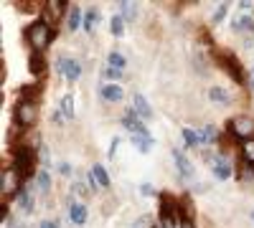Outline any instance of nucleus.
<instances>
[{
  "label": "nucleus",
  "mask_w": 254,
  "mask_h": 228,
  "mask_svg": "<svg viewBox=\"0 0 254 228\" xmlns=\"http://www.w3.org/2000/svg\"><path fill=\"white\" fill-rule=\"evenodd\" d=\"M203 142H211V139H216V130L214 127H203Z\"/></svg>",
  "instance_id": "obj_30"
},
{
  "label": "nucleus",
  "mask_w": 254,
  "mask_h": 228,
  "mask_svg": "<svg viewBox=\"0 0 254 228\" xmlns=\"http://www.w3.org/2000/svg\"><path fill=\"white\" fill-rule=\"evenodd\" d=\"M224 64H226V71L234 76L237 81L242 79V71H239V61L237 58H231V56H224Z\"/></svg>",
  "instance_id": "obj_16"
},
{
  "label": "nucleus",
  "mask_w": 254,
  "mask_h": 228,
  "mask_svg": "<svg viewBox=\"0 0 254 228\" xmlns=\"http://www.w3.org/2000/svg\"><path fill=\"white\" fill-rule=\"evenodd\" d=\"M28 41H31V46L36 53H41L46 46H49V41H51V31L46 26V20H38V23H33L28 28Z\"/></svg>",
  "instance_id": "obj_1"
},
{
  "label": "nucleus",
  "mask_w": 254,
  "mask_h": 228,
  "mask_svg": "<svg viewBox=\"0 0 254 228\" xmlns=\"http://www.w3.org/2000/svg\"><path fill=\"white\" fill-rule=\"evenodd\" d=\"M132 144L140 150V152H150V147H153V139L147 137V135H132Z\"/></svg>",
  "instance_id": "obj_15"
},
{
  "label": "nucleus",
  "mask_w": 254,
  "mask_h": 228,
  "mask_svg": "<svg viewBox=\"0 0 254 228\" xmlns=\"http://www.w3.org/2000/svg\"><path fill=\"white\" fill-rule=\"evenodd\" d=\"M61 114L66 117V119L74 117V96H71V94H66V96L61 99Z\"/></svg>",
  "instance_id": "obj_17"
},
{
  "label": "nucleus",
  "mask_w": 254,
  "mask_h": 228,
  "mask_svg": "<svg viewBox=\"0 0 254 228\" xmlns=\"http://www.w3.org/2000/svg\"><path fill=\"white\" fill-rule=\"evenodd\" d=\"M242 152H244V160H247L249 165H254V139L244 142V147H242Z\"/></svg>",
  "instance_id": "obj_27"
},
{
  "label": "nucleus",
  "mask_w": 254,
  "mask_h": 228,
  "mask_svg": "<svg viewBox=\"0 0 254 228\" xmlns=\"http://www.w3.org/2000/svg\"><path fill=\"white\" fill-rule=\"evenodd\" d=\"M140 193H142V195H155V188H153L150 182H142V185H140Z\"/></svg>",
  "instance_id": "obj_33"
},
{
  "label": "nucleus",
  "mask_w": 254,
  "mask_h": 228,
  "mask_svg": "<svg viewBox=\"0 0 254 228\" xmlns=\"http://www.w3.org/2000/svg\"><path fill=\"white\" fill-rule=\"evenodd\" d=\"M181 228H193V223H190V221H186V223H183Z\"/></svg>",
  "instance_id": "obj_38"
},
{
  "label": "nucleus",
  "mask_w": 254,
  "mask_h": 228,
  "mask_svg": "<svg viewBox=\"0 0 254 228\" xmlns=\"http://www.w3.org/2000/svg\"><path fill=\"white\" fill-rule=\"evenodd\" d=\"M226 5H229V3H221V5L216 8V13H214V23H219V20L224 18V13H226Z\"/></svg>",
  "instance_id": "obj_32"
},
{
  "label": "nucleus",
  "mask_w": 254,
  "mask_h": 228,
  "mask_svg": "<svg viewBox=\"0 0 254 228\" xmlns=\"http://www.w3.org/2000/svg\"><path fill=\"white\" fill-rule=\"evenodd\" d=\"M28 66H31L33 74H44V69H46L44 58H41V53H36V51H33V56H31V61H28Z\"/></svg>",
  "instance_id": "obj_19"
},
{
  "label": "nucleus",
  "mask_w": 254,
  "mask_h": 228,
  "mask_svg": "<svg viewBox=\"0 0 254 228\" xmlns=\"http://www.w3.org/2000/svg\"><path fill=\"white\" fill-rule=\"evenodd\" d=\"M18 190V175L13 170H3V195H10Z\"/></svg>",
  "instance_id": "obj_10"
},
{
  "label": "nucleus",
  "mask_w": 254,
  "mask_h": 228,
  "mask_svg": "<svg viewBox=\"0 0 254 228\" xmlns=\"http://www.w3.org/2000/svg\"><path fill=\"white\" fill-rule=\"evenodd\" d=\"M41 228H56V223L54 221H44V223H41Z\"/></svg>",
  "instance_id": "obj_37"
},
{
  "label": "nucleus",
  "mask_w": 254,
  "mask_h": 228,
  "mask_svg": "<svg viewBox=\"0 0 254 228\" xmlns=\"http://www.w3.org/2000/svg\"><path fill=\"white\" fill-rule=\"evenodd\" d=\"M120 10H122V18H127V20H135L137 18V5L135 3H120Z\"/></svg>",
  "instance_id": "obj_18"
},
{
  "label": "nucleus",
  "mask_w": 254,
  "mask_h": 228,
  "mask_svg": "<svg viewBox=\"0 0 254 228\" xmlns=\"http://www.w3.org/2000/svg\"><path fill=\"white\" fill-rule=\"evenodd\" d=\"M117 144H120V139L115 137V139H112V144H110V157H112V155L117 152Z\"/></svg>",
  "instance_id": "obj_36"
},
{
  "label": "nucleus",
  "mask_w": 254,
  "mask_h": 228,
  "mask_svg": "<svg viewBox=\"0 0 254 228\" xmlns=\"http://www.w3.org/2000/svg\"><path fill=\"white\" fill-rule=\"evenodd\" d=\"M145 226H150V216H142L132 223V228H145Z\"/></svg>",
  "instance_id": "obj_34"
},
{
  "label": "nucleus",
  "mask_w": 254,
  "mask_h": 228,
  "mask_svg": "<svg viewBox=\"0 0 254 228\" xmlns=\"http://www.w3.org/2000/svg\"><path fill=\"white\" fill-rule=\"evenodd\" d=\"M59 71H61L64 76H66L69 81H76V79H79V74H81V66H79V61L61 56V58H59Z\"/></svg>",
  "instance_id": "obj_3"
},
{
  "label": "nucleus",
  "mask_w": 254,
  "mask_h": 228,
  "mask_svg": "<svg viewBox=\"0 0 254 228\" xmlns=\"http://www.w3.org/2000/svg\"><path fill=\"white\" fill-rule=\"evenodd\" d=\"M125 127L130 130L132 135H145V127H142V122L137 119V114H135L132 109L127 112V114H125Z\"/></svg>",
  "instance_id": "obj_9"
},
{
  "label": "nucleus",
  "mask_w": 254,
  "mask_h": 228,
  "mask_svg": "<svg viewBox=\"0 0 254 228\" xmlns=\"http://www.w3.org/2000/svg\"><path fill=\"white\" fill-rule=\"evenodd\" d=\"M15 165L20 168V173H33V152H31V147H18L15 150Z\"/></svg>",
  "instance_id": "obj_5"
},
{
  "label": "nucleus",
  "mask_w": 254,
  "mask_h": 228,
  "mask_svg": "<svg viewBox=\"0 0 254 228\" xmlns=\"http://www.w3.org/2000/svg\"><path fill=\"white\" fill-rule=\"evenodd\" d=\"M49 182H51V180H49V173H41V175H38V185H41V190H49Z\"/></svg>",
  "instance_id": "obj_31"
},
{
  "label": "nucleus",
  "mask_w": 254,
  "mask_h": 228,
  "mask_svg": "<svg viewBox=\"0 0 254 228\" xmlns=\"http://www.w3.org/2000/svg\"><path fill=\"white\" fill-rule=\"evenodd\" d=\"M173 160H176V165H178V173H181L183 178H190V175H193V165L188 162V157H186L181 150H173Z\"/></svg>",
  "instance_id": "obj_8"
},
{
  "label": "nucleus",
  "mask_w": 254,
  "mask_h": 228,
  "mask_svg": "<svg viewBox=\"0 0 254 228\" xmlns=\"http://www.w3.org/2000/svg\"><path fill=\"white\" fill-rule=\"evenodd\" d=\"M20 205H23V211H33V195L28 193V190H23V193H20Z\"/></svg>",
  "instance_id": "obj_28"
},
{
  "label": "nucleus",
  "mask_w": 254,
  "mask_h": 228,
  "mask_svg": "<svg viewBox=\"0 0 254 228\" xmlns=\"http://www.w3.org/2000/svg\"><path fill=\"white\" fill-rule=\"evenodd\" d=\"M107 61H110V69H117V71H122V69H125V56H122V53H117V51H112V53L107 56Z\"/></svg>",
  "instance_id": "obj_22"
},
{
  "label": "nucleus",
  "mask_w": 254,
  "mask_h": 228,
  "mask_svg": "<svg viewBox=\"0 0 254 228\" xmlns=\"http://www.w3.org/2000/svg\"><path fill=\"white\" fill-rule=\"evenodd\" d=\"M132 112H135L137 117H142V119H150V117H153V107L147 104V99H145L142 94H135V96H132Z\"/></svg>",
  "instance_id": "obj_7"
},
{
  "label": "nucleus",
  "mask_w": 254,
  "mask_h": 228,
  "mask_svg": "<svg viewBox=\"0 0 254 228\" xmlns=\"http://www.w3.org/2000/svg\"><path fill=\"white\" fill-rule=\"evenodd\" d=\"M231 28L239 31V33H252V31H254V20H252L249 15H244V18H234V20H231Z\"/></svg>",
  "instance_id": "obj_14"
},
{
  "label": "nucleus",
  "mask_w": 254,
  "mask_h": 228,
  "mask_svg": "<svg viewBox=\"0 0 254 228\" xmlns=\"http://www.w3.org/2000/svg\"><path fill=\"white\" fill-rule=\"evenodd\" d=\"M69 218H71V223L84 226V221H87V208H84L81 203H71V208H69Z\"/></svg>",
  "instance_id": "obj_12"
},
{
  "label": "nucleus",
  "mask_w": 254,
  "mask_h": 228,
  "mask_svg": "<svg viewBox=\"0 0 254 228\" xmlns=\"http://www.w3.org/2000/svg\"><path fill=\"white\" fill-rule=\"evenodd\" d=\"M79 20H81V13H79V8H71V13H69V20H66V28H69V31H76V28H79Z\"/></svg>",
  "instance_id": "obj_24"
},
{
  "label": "nucleus",
  "mask_w": 254,
  "mask_h": 228,
  "mask_svg": "<svg viewBox=\"0 0 254 228\" xmlns=\"http://www.w3.org/2000/svg\"><path fill=\"white\" fill-rule=\"evenodd\" d=\"M99 94H102V99H107V101H120V99L125 96L117 84H104V87L99 89Z\"/></svg>",
  "instance_id": "obj_11"
},
{
  "label": "nucleus",
  "mask_w": 254,
  "mask_h": 228,
  "mask_svg": "<svg viewBox=\"0 0 254 228\" xmlns=\"http://www.w3.org/2000/svg\"><path fill=\"white\" fill-rule=\"evenodd\" d=\"M155 228H176V218H171V213L163 211V218H160V223Z\"/></svg>",
  "instance_id": "obj_29"
},
{
  "label": "nucleus",
  "mask_w": 254,
  "mask_h": 228,
  "mask_svg": "<svg viewBox=\"0 0 254 228\" xmlns=\"http://www.w3.org/2000/svg\"><path fill=\"white\" fill-rule=\"evenodd\" d=\"M208 99H211V101H221V104H226V101H229V94H226L224 89H219V87H211V89H208Z\"/></svg>",
  "instance_id": "obj_21"
},
{
  "label": "nucleus",
  "mask_w": 254,
  "mask_h": 228,
  "mask_svg": "<svg viewBox=\"0 0 254 228\" xmlns=\"http://www.w3.org/2000/svg\"><path fill=\"white\" fill-rule=\"evenodd\" d=\"M229 127H231V135L244 139V142H249L254 137V119L252 117H234Z\"/></svg>",
  "instance_id": "obj_2"
},
{
  "label": "nucleus",
  "mask_w": 254,
  "mask_h": 228,
  "mask_svg": "<svg viewBox=\"0 0 254 228\" xmlns=\"http://www.w3.org/2000/svg\"><path fill=\"white\" fill-rule=\"evenodd\" d=\"M92 175H94V180L99 182V188H107V185H110L107 173H104V168H99V165H94V168H92Z\"/></svg>",
  "instance_id": "obj_20"
},
{
  "label": "nucleus",
  "mask_w": 254,
  "mask_h": 228,
  "mask_svg": "<svg viewBox=\"0 0 254 228\" xmlns=\"http://www.w3.org/2000/svg\"><path fill=\"white\" fill-rule=\"evenodd\" d=\"M183 139H186L188 147H196V144H201V142H203V137H201V135L190 132V130H183Z\"/></svg>",
  "instance_id": "obj_23"
},
{
  "label": "nucleus",
  "mask_w": 254,
  "mask_h": 228,
  "mask_svg": "<svg viewBox=\"0 0 254 228\" xmlns=\"http://www.w3.org/2000/svg\"><path fill=\"white\" fill-rule=\"evenodd\" d=\"M97 20H99L97 10H89L87 15H84V28H87V31L92 33V31H94V26H97Z\"/></svg>",
  "instance_id": "obj_25"
},
{
  "label": "nucleus",
  "mask_w": 254,
  "mask_h": 228,
  "mask_svg": "<svg viewBox=\"0 0 254 228\" xmlns=\"http://www.w3.org/2000/svg\"><path fill=\"white\" fill-rule=\"evenodd\" d=\"M104 76L115 81V79H120V76H122V71H117V69H107V71H104Z\"/></svg>",
  "instance_id": "obj_35"
},
{
  "label": "nucleus",
  "mask_w": 254,
  "mask_h": 228,
  "mask_svg": "<svg viewBox=\"0 0 254 228\" xmlns=\"http://www.w3.org/2000/svg\"><path fill=\"white\" fill-rule=\"evenodd\" d=\"M64 10H66V3H64V0H49L46 8H44V18L54 23V20H59L64 15Z\"/></svg>",
  "instance_id": "obj_6"
},
{
  "label": "nucleus",
  "mask_w": 254,
  "mask_h": 228,
  "mask_svg": "<svg viewBox=\"0 0 254 228\" xmlns=\"http://www.w3.org/2000/svg\"><path fill=\"white\" fill-rule=\"evenodd\" d=\"M211 165H214V173H216V178L226 180V178L231 175V168H229V162H226L224 157H214V160H211Z\"/></svg>",
  "instance_id": "obj_13"
},
{
  "label": "nucleus",
  "mask_w": 254,
  "mask_h": 228,
  "mask_svg": "<svg viewBox=\"0 0 254 228\" xmlns=\"http://www.w3.org/2000/svg\"><path fill=\"white\" fill-rule=\"evenodd\" d=\"M122 23H125V20H122L120 15H115V18L110 20V31H112L115 36H122V33H125V26H122Z\"/></svg>",
  "instance_id": "obj_26"
},
{
  "label": "nucleus",
  "mask_w": 254,
  "mask_h": 228,
  "mask_svg": "<svg viewBox=\"0 0 254 228\" xmlns=\"http://www.w3.org/2000/svg\"><path fill=\"white\" fill-rule=\"evenodd\" d=\"M15 119H18V124H23V127L33 124V119H36V107L31 104V101H20V104L15 107Z\"/></svg>",
  "instance_id": "obj_4"
}]
</instances>
